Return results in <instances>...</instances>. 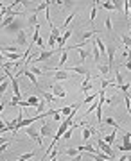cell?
<instances>
[{
  "mask_svg": "<svg viewBox=\"0 0 131 161\" xmlns=\"http://www.w3.org/2000/svg\"><path fill=\"white\" fill-rule=\"evenodd\" d=\"M23 27H25V20L18 16V18H16V20H14L11 25H7V27H5V30H7V32H11V34H14V32L23 30Z\"/></svg>",
  "mask_w": 131,
  "mask_h": 161,
  "instance_id": "6da1fadb",
  "label": "cell"
},
{
  "mask_svg": "<svg viewBox=\"0 0 131 161\" xmlns=\"http://www.w3.org/2000/svg\"><path fill=\"white\" fill-rule=\"evenodd\" d=\"M58 52H59V50H41V54H40L34 61H31V63L34 65V63H43V61H49V59H52ZM59 54H61V52H59Z\"/></svg>",
  "mask_w": 131,
  "mask_h": 161,
  "instance_id": "7a4b0ae2",
  "label": "cell"
},
{
  "mask_svg": "<svg viewBox=\"0 0 131 161\" xmlns=\"http://www.w3.org/2000/svg\"><path fill=\"white\" fill-rule=\"evenodd\" d=\"M122 133H124V131H122ZM117 149L122 151V152H131V133H130V131L124 133V136H122V143H121Z\"/></svg>",
  "mask_w": 131,
  "mask_h": 161,
  "instance_id": "3957f363",
  "label": "cell"
},
{
  "mask_svg": "<svg viewBox=\"0 0 131 161\" xmlns=\"http://www.w3.org/2000/svg\"><path fill=\"white\" fill-rule=\"evenodd\" d=\"M25 134H27L31 140H34V142L38 143V147H41V136H40V131H38L34 125H29V127L25 129Z\"/></svg>",
  "mask_w": 131,
  "mask_h": 161,
  "instance_id": "277c9868",
  "label": "cell"
},
{
  "mask_svg": "<svg viewBox=\"0 0 131 161\" xmlns=\"http://www.w3.org/2000/svg\"><path fill=\"white\" fill-rule=\"evenodd\" d=\"M54 133H56V131H54V127H52L49 122H43V124H41V127H40V136H41V138H50V136L54 138Z\"/></svg>",
  "mask_w": 131,
  "mask_h": 161,
  "instance_id": "5b68a950",
  "label": "cell"
},
{
  "mask_svg": "<svg viewBox=\"0 0 131 161\" xmlns=\"http://www.w3.org/2000/svg\"><path fill=\"white\" fill-rule=\"evenodd\" d=\"M18 16H22V13H20V11H11V13H9V14H7V16L0 22V27H2V29H5V27H7V25H11V23H13Z\"/></svg>",
  "mask_w": 131,
  "mask_h": 161,
  "instance_id": "8992f818",
  "label": "cell"
},
{
  "mask_svg": "<svg viewBox=\"0 0 131 161\" xmlns=\"http://www.w3.org/2000/svg\"><path fill=\"white\" fill-rule=\"evenodd\" d=\"M97 149H101V152H104V154H106V156H110V158H113V156H115V154H113V147H112V145H108L103 138H99V140H97Z\"/></svg>",
  "mask_w": 131,
  "mask_h": 161,
  "instance_id": "52a82bcc",
  "label": "cell"
},
{
  "mask_svg": "<svg viewBox=\"0 0 131 161\" xmlns=\"http://www.w3.org/2000/svg\"><path fill=\"white\" fill-rule=\"evenodd\" d=\"M14 43H16L18 47H27V32H25V30H20V32L16 34V38H14Z\"/></svg>",
  "mask_w": 131,
  "mask_h": 161,
  "instance_id": "ba28073f",
  "label": "cell"
},
{
  "mask_svg": "<svg viewBox=\"0 0 131 161\" xmlns=\"http://www.w3.org/2000/svg\"><path fill=\"white\" fill-rule=\"evenodd\" d=\"M50 88H52V95H54L56 99H65V97H67V91H65V88H61L59 84H52Z\"/></svg>",
  "mask_w": 131,
  "mask_h": 161,
  "instance_id": "9c48e42d",
  "label": "cell"
},
{
  "mask_svg": "<svg viewBox=\"0 0 131 161\" xmlns=\"http://www.w3.org/2000/svg\"><path fill=\"white\" fill-rule=\"evenodd\" d=\"M68 72H74V73H79V75H90V70L88 68H85L83 65H76V66H70L68 68Z\"/></svg>",
  "mask_w": 131,
  "mask_h": 161,
  "instance_id": "30bf717a",
  "label": "cell"
},
{
  "mask_svg": "<svg viewBox=\"0 0 131 161\" xmlns=\"http://www.w3.org/2000/svg\"><path fill=\"white\" fill-rule=\"evenodd\" d=\"M47 72H49V70H47ZM52 72H54V75H52V77H54L56 81H65V79H70V73H68V72H65V70H54V68H52Z\"/></svg>",
  "mask_w": 131,
  "mask_h": 161,
  "instance_id": "8fae6325",
  "label": "cell"
},
{
  "mask_svg": "<svg viewBox=\"0 0 131 161\" xmlns=\"http://www.w3.org/2000/svg\"><path fill=\"white\" fill-rule=\"evenodd\" d=\"M67 61H68V50H67V48H63V50H61L59 63H58V68H54V70H59L61 66H65V65H67ZM49 70H52V68H49ZM45 72H47V70H45Z\"/></svg>",
  "mask_w": 131,
  "mask_h": 161,
  "instance_id": "7c38bea8",
  "label": "cell"
},
{
  "mask_svg": "<svg viewBox=\"0 0 131 161\" xmlns=\"http://www.w3.org/2000/svg\"><path fill=\"white\" fill-rule=\"evenodd\" d=\"M90 79H92V75H86V77H85V81H83V84H81V90H79V91H81V93H85V95H86V93H90V90H94V88H92V84H90Z\"/></svg>",
  "mask_w": 131,
  "mask_h": 161,
  "instance_id": "4fadbf2b",
  "label": "cell"
},
{
  "mask_svg": "<svg viewBox=\"0 0 131 161\" xmlns=\"http://www.w3.org/2000/svg\"><path fill=\"white\" fill-rule=\"evenodd\" d=\"M67 129H68V124H67V122L63 120V122L59 124V127H58V131L54 133V138H58V140H59V138H63V134L67 133Z\"/></svg>",
  "mask_w": 131,
  "mask_h": 161,
  "instance_id": "5bb4252c",
  "label": "cell"
},
{
  "mask_svg": "<svg viewBox=\"0 0 131 161\" xmlns=\"http://www.w3.org/2000/svg\"><path fill=\"white\" fill-rule=\"evenodd\" d=\"M108 50V66H110V70H113V56H115V45H112V47H108L106 48Z\"/></svg>",
  "mask_w": 131,
  "mask_h": 161,
  "instance_id": "9a60e30c",
  "label": "cell"
},
{
  "mask_svg": "<svg viewBox=\"0 0 131 161\" xmlns=\"http://www.w3.org/2000/svg\"><path fill=\"white\" fill-rule=\"evenodd\" d=\"M115 79H117V84H115V88H117V90H121V88L124 86V82H126V81H124V77L121 75V70H119V68H115Z\"/></svg>",
  "mask_w": 131,
  "mask_h": 161,
  "instance_id": "2e32d148",
  "label": "cell"
},
{
  "mask_svg": "<svg viewBox=\"0 0 131 161\" xmlns=\"http://www.w3.org/2000/svg\"><path fill=\"white\" fill-rule=\"evenodd\" d=\"M41 91H43V90H41ZM43 100H45V102H47L49 106H54L58 99H56V97H54L52 93H49V91H43Z\"/></svg>",
  "mask_w": 131,
  "mask_h": 161,
  "instance_id": "e0dca14e",
  "label": "cell"
},
{
  "mask_svg": "<svg viewBox=\"0 0 131 161\" xmlns=\"http://www.w3.org/2000/svg\"><path fill=\"white\" fill-rule=\"evenodd\" d=\"M94 133H97V131H95V129H92V127H88V125H86V127H85V129H83V142H85V143H88V140H90V136H92V134H94Z\"/></svg>",
  "mask_w": 131,
  "mask_h": 161,
  "instance_id": "ac0fdd59",
  "label": "cell"
},
{
  "mask_svg": "<svg viewBox=\"0 0 131 161\" xmlns=\"http://www.w3.org/2000/svg\"><path fill=\"white\" fill-rule=\"evenodd\" d=\"M99 4H101L99 0H95V2L92 4V13H90V22H92V23L95 22V16H97V7H99Z\"/></svg>",
  "mask_w": 131,
  "mask_h": 161,
  "instance_id": "d6986e66",
  "label": "cell"
},
{
  "mask_svg": "<svg viewBox=\"0 0 131 161\" xmlns=\"http://www.w3.org/2000/svg\"><path fill=\"white\" fill-rule=\"evenodd\" d=\"M97 68H99V73H101V77H103V79H104L106 75H110V72H112L108 65H99Z\"/></svg>",
  "mask_w": 131,
  "mask_h": 161,
  "instance_id": "ffe728a7",
  "label": "cell"
},
{
  "mask_svg": "<svg viewBox=\"0 0 131 161\" xmlns=\"http://www.w3.org/2000/svg\"><path fill=\"white\" fill-rule=\"evenodd\" d=\"M103 122H104L106 125L115 127V131H121V125H119V122H117V120H113V118H103Z\"/></svg>",
  "mask_w": 131,
  "mask_h": 161,
  "instance_id": "44dd1931",
  "label": "cell"
},
{
  "mask_svg": "<svg viewBox=\"0 0 131 161\" xmlns=\"http://www.w3.org/2000/svg\"><path fill=\"white\" fill-rule=\"evenodd\" d=\"M90 156H92L95 161H110V160H112V158H110V156H106L104 152H101V154H90Z\"/></svg>",
  "mask_w": 131,
  "mask_h": 161,
  "instance_id": "7402d4cb",
  "label": "cell"
},
{
  "mask_svg": "<svg viewBox=\"0 0 131 161\" xmlns=\"http://www.w3.org/2000/svg\"><path fill=\"white\" fill-rule=\"evenodd\" d=\"M27 104H29V108H36V106L40 104V99L32 95V97H29V99H27Z\"/></svg>",
  "mask_w": 131,
  "mask_h": 161,
  "instance_id": "603a6c76",
  "label": "cell"
},
{
  "mask_svg": "<svg viewBox=\"0 0 131 161\" xmlns=\"http://www.w3.org/2000/svg\"><path fill=\"white\" fill-rule=\"evenodd\" d=\"M76 106V104H74ZM74 106H65V108H61L59 109V113H61V116H68L70 113H72V109H74Z\"/></svg>",
  "mask_w": 131,
  "mask_h": 161,
  "instance_id": "cb8c5ba5",
  "label": "cell"
},
{
  "mask_svg": "<svg viewBox=\"0 0 131 161\" xmlns=\"http://www.w3.org/2000/svg\"><path fill=\"white\" fill-rule=\"evenodd\" d=\"M115 138H117V134H115V131H113V133H112L110 136H104L103 140H104V142H106L108 145H112V147H113V142H115Z\"/></svg>",
  "mask_w": 131,
  "mask_h": 161,
  "instance_id": "d4e9b609",
  "label": "cell"
},
{
  "mask_svg": "<svg viewBox=\"0 0 131 161\" xmlns=\"http://www.w3.org/2000/svg\"><path fill=\"white\" fill-rule=\"evenodd\" d=\"M121 39H122V43H124V48H131V36L122 34V36H121Z\"/></svg>",
  "mask_w": 131,
  "mask_h": 161,
  "instance_id": "484cf974",
  "label": "cell"
},
{
  "mask_svg": "<svg viewBox=\"0 0 131 161\" xmlns=\"http://www.w3.org/2000/svg\"><path fill=\"white\" fill-rule=\"evenodd\" d=\"M103 9H108V11H115V5H113V2H101L99 4Z\"/></svg>",
  "mask_w": 131,
  "mask_h": 161,
  "instance_id": "4316f807",
  "label": "cell"
},
{
  "mask_svg": "<svg viewBox=\"0 0 131 161\" xmlns=\"http://www.w3.org/2000/svg\"><path fill=\"white\" fill-rule=\"evenodd\" d=\"M76 50H79V63H83L88 57V50H85V48H76Z\"/></svg>",
  "mask_w": 131,
  "mask_h": 161,
  "instance_id": "83f0119b",
  "label": "cell"
},
{
  "mask_svg": "<svg viewBox=\"0 0 131 161\" xmlns=\"http://www.w3.org/2000/svg\"><path fill=\"white\" fill-rule=\"evenodd\" d=\"M27 68H29V72H31V73H34L36 77H38V75H43V70H40V68H36L34 65H31V66H27Z\"/></svg>",
  "mask_w": 131,
  "mask_h": 161,
  "instance_id": "f1b7e54d",
  "label": "cell"
},
{
  "mask_svg": "<svg viewBox=\"0 0 131 161\" xmlns=\"http://www.w3.org/2000/svg\"><path fill=\"white\" fill-rule=\"evenodd\" d=\"M47 106H49V104H47L45 100H40V104L36 106V111H38V115H41V113L45 111V108H47Z\"/></svg>",
  "mask_w": 131,
  "mask_h": 161,
  "instance_id": "f546056e",
  "label": "cell"
},
{
  "mask_svg": "<svg viewBox=\"0 0 131 161\" xmlns=\"http://www.w3.org/2000/svg\"><path fill=\"white\" fill-rule=\"evenodd\" d=\"M9 84H11V81H9V77H7V79L0 84V95H4V93H5V90L9 88Z\"/></svg>",
  "mask_w": 131,
  "mask_h": 161,
  "instance_id": "4dcf8cb0",
  "label": "cell"
},
{
  "mask_svg": "<svg viewBox=\"0 0 131 161\" xmlns=\"http://www.w3.org/2000/svg\"><path fill=\"white\" fill-rule=\"evenodd\" d=\"M110 86H115V81H106V79H103L101 88H103V90H106V88H110Z\"/></svg>",
  "mask_w": 131,
  "mask_h": 161,
  "instance_id": "1f68e13d",
  "label": "cell"
},
{
  "mask_svg": "<svg viewBox=\"0 0 131 161\" xmlns=\"http://www.w3.org/2000/svg\"><path fill=\"white\" fill-rule=\"evenodd\" d=\"M92 36H97V30H86V32L83 34V41H86V39L92 38Z\"/></svg>",
  "mask_w": 131,
  "mask_h": 161,
  "instance_id": "d6a6232c",
  "label": "cell"
},
{
  "mask_svg": "<svg viewBox=\"0 0 131 161\" xmlns=\"http://www.w3.org/2000/svg\"><path fill=\"white\" fill-rule=\"evenodd\" d=\"M65 154H67V156H70V158H74V156H77V154H79V149H67V151H65Z\"/></svg>",
  "mask_w": 131,
  "mask_h": 161,
  "instance_id": "836d02e7",
  "label": "cell"
},
{
  "mask_svg": "<svg viewBox=\"0 0 131 161\" xmlns=\"http://www.w3.org/2000/svg\"><path fill=\"white\" fill-rule=\"evenodd\" d=\"M104 27H106V30H108V32H113V25H112V20H110V18H106V20H104Z\"/></svg>",
  "mask_w": 131,
  "mask_h": 161,
  "instance_id": "e575fe53",
  "label": "cell"
},
{
  "mask_svg": "<svg viewBox=\"0 0 131 161\" xmlns=\"http://www.w3.org/2000/svg\"><path fill=\"white\" fill-rule=\"evenodd\" d=\"M32 156H34V152H27V154H22V156H18V160L27 161V160H32Z\"/></svg>",
  "mask_w": 131,
  "mask_h": 161,
  "instance_id": "d590c367",
  "label": "cell"
},
{
  "mask_svg": "<svg viewBox=\"0 0 131 161\" xmlns=\"http://www.w3.org/2000/svg\"><path fill=\"white\" fill-rule=\"evenodd\" d=\"M36 18H38L36 14H31V16H29V27H32V25L36 27V25H38V22H36Z\"/></svg>",
  "mask_w": 131,
  "mask_h": 161,
  "instance_id": "8d00e7d4",
  "label": "cell"
},
{
  "mask_svg": "<svg viewBox=\"0 0 131 161\" xmlns=\"http://www.w3.org/2000/svg\"><path fill=\"white\" fill-rule=\"evenodd\" d=\"M94 59H95V61H101V52H99V48L95 47V43H94Z\"/></svg>",
  "mask_w": 131,
  "mask_h": 161,
  "instance_id": "74e56055",
  "label": "cell"
},
{
  "mask_svg": "<svg viewBox=\"0 0 131 161\" xmlns=\"http://www.w3.org/2000/svg\"><path fill=\"white\" fill-rule=\"evenodd\" d=\"M74 16H76V14H74V13H72V14H68V16H67V18H65V23H63V27H61V29H65V27H67V25H68V23H70V22H72V18H74Z\"/></svg>",
  "mask_w": 131,
  "mask_h": 161,
  "instance_id": "f35d334b",
  "label": "cell"
},
{
  "mask_svg": "<svg viewBox=\"0 0 131 161\" xmlns=\"http://www.w3.org/2000/svg\"><path fill=\"white\" fill-rule=\"evenodd\" d=\"M72 131H74V127H68V129H67V133L63 134V138H65V140H68V138L72 136Z\"/></svg>",
  "mask_w": 131,
  "mask_h": 161,
  "instance_id": "ab89813d",
  "label": "cell"
},
{
  "mask_svg": "<svg viewBox=\"0 0 131 161\" xmlns=\"http://www.w3.org/2000/svg\"><path fill=\"white\" fill-rule=\"evenodd\" d=\"M36 45H38V48H41V50H43V47H45V41H43V39L40 38V39L36 41Z\"/></svg>",
  "mask_w": 131,
  "mask_h": 161,
  "instance_id": "60d3db41",
  "label": "cell"
},
{
  "mask_svg": "<svg viewBox=\"0 0 131 161\" xmlns=\"http://www.w3.org/2000/svg\"><path fill=\"white\" fill-rule=\"evenodd\" d=\"M56 45V39L54 38H49V41H47V47H54Z\"/></svg>",
  "mask_w": 131,
  "mask_h": 161,
  "instance_id": "b9f144b4",
  "label": "cell"
},
{
  "mask_svg": "<svg viewBox=\"0 0 131 161\" xmlns=\"http://www.w3.org/2000/svg\"><path fill=\"white\" fill-rule=\"evenodd\" d=\"M119 161H128V152H124V154L119 158Z\"/></svg>",
  "mask_w": 131,
  "mask_h": 161,
  "instance_id": "7bdbcfd3",
  "label": "cell"
},
{
  "mask_svg": "<svg viewBox=\"0 0 131 161\" xmlns=\"http://www.w3.org/2000/svg\"><path fill=\"white\" fill-rule=\"evenodd\" d=\"M18 106H22V108H29V104H27V100H20V104Z\"/></svg>",
  "mask_w": 131,
  "mask_h": 161,
  "instance_id": "ee69618b",
  "label": "cell"
},
{
  "mask_svg": "<svg viewBox=\"0 0 131 161\" xmlns=\"http://www.w3.org/2000/svg\"><path fill=\"white\" fill-rule=\"evenodd\" d=\"M126 57H128V61H131V48H126Z\"/></svg>",
  "mask_w": 131,
  "mask_h": 161,
  "instance_id": "f6af8a7d",
  "label": "cell"
},
{
  "mask_svg": "<svg viewBox=\"0 0 131 161\" xmlns=\"http://www.w3.org/2000/svg\"><path fill=\"white\" fill-rule=\"evenodd\" d=\"M81 160H83V156H81V152H79L77 156H74V160H72V161H81Z\"/></svg>",
  "mask_w": 131,
  "mask_h": 161,
  "instance_id": "bcb514c9",
  "label": "cell"
},
{
  "mask_svg": "<svg viewBox=\"0 0 131 161\" xmlns=\"http://www.w3.org/2000/svg\"><path fill=\"white\" fill-rule=\"evenodd\" d=\"M124 66H126V68L131 72V61H126V63H124Z\"/></svg>",
  "mask_w": 131,
  "mask_h": 161,
  "instance_id": "7dc6e473",
  "label": "cell"
},
{
  "mask_svg": "<svg viewBox=\"0 0 131 161\" xmlns=\"http://www.w3.org/2000/svg\"><path fill=\"white\" fill-rule=\"evenodd\" d=\"M5 79H7V75H5V73H4V75H0V84H2V82H4Z\"/></svg>",
  "mask_w": 131,
  "mask_h": 161,
  "instance_id": "c3c4849f",
  "label": "cell"
},
{
  "mask_svg": "<svg viewBox=\"0 0 131 161\" xmlns=\"http://www.w3.org/2000/svg\"><path fill=\"white\" fill-rule=\"evenodd\" d=\"M128 113H130V115H131V108H128Z\"/></svg>",
  "mask_w": 131,
  "mask_h": 161,
  "instance_id": "681fc988",
  "label": "cell"
},
{
  "mask_svg": "<svg viewBox=\"0 0 131 161\" xmlns=\"http://www.w3.org/2000/svg\"><path fill=\"white\" fill-rule=\"evenodd\" d=\"M128 161H131V156H130V154H128Z\"/></svg>",
  "mask_w": 131,
  "mask_h": 161,
  "instance_id": "f907efd6",
  "label": "cell"
},
{
  "mask_svg": "<svg viewBox=\"0 0 131 161\" xmlns=\"http://www.w3.org/2000/svg\"><path fill=\"white\" fill-rule=\"evenodd\" d=\"M130 30H131V22H130Z\"/></svg>",
  "mask_w": 131,
  "mask_h": 161,
  "instance_id": "816d5d0a",
  "label": "cell"
}]
</instances>
